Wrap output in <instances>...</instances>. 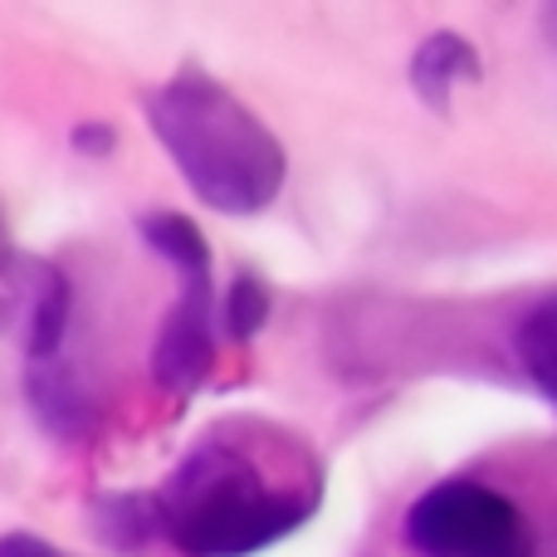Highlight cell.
<instances>
[{
  "label": "cell",
  "instance_id": "6da1fadb",
  "mask_svg": "<svg viewBox=\"0 0 557 557\" xmlns=\"http://www.w3.org/2000/svg\"><path fill=\"white\" fill-rule=\"evenodd\" d=\"M152 499L162 539L186 557H250L313 519L323 470L294 435L231 421L206 431Z\"/></svg>",
  "mask_w": 557,
  "mask_h": 557
},
{
  "label": "cell",
  "instance_id": "8fae6325",
  "mask_svg": "<svg viewBox=\"0 0 557 557\" xmlns=\"http://www.w3.org/2000/svg\"><path fill=\"white\" fill-rule=\"evenodd\" d=\"M264 318H270V284H264L260 274H235L231 288H225V298H221L225 337L250 343V337L264 327Z\"/></svg>",
  "mask_w": 557,
  "mask_h": 557
},
{
  "label": "cell",
  "instance_id": "30bf717a",
  "mask_svg": "<svg viewBox=\"0 0 557 557\" xmlns=\"http://www.w3.org/2000/svg\"><path fill=\"white\" fill-rule=\"evenodd\" d=\"M143 240L172 264L176 274H211V245H206L201 225L182 211H147L143 215Z\"/></svg>",
  "mask_w": 557,
  "mask_h": 557
},
{
  "label": "cell",
  "instance_id": "5b68a950",
  "mask_svg": "<svg viewBox=\"0 0 557 557\" xmlns=\"http://www.w3.org/2000/svg\"><path fill=\"white\" fill-rule=\"evenodd\" d=\"M411 88L416 98H421L431 113H445L455 98V88L460 84H480L484 78V59L480 49L470 45L465 35H450V29H441V35L421 39V49L411 54Z\"/></svg>",
  "mask_w": 557,
  "mask_h": 557
},
{
  "label": "cell",
  "instance_id": "ba28073f",
  "mask_svg": "<svg viewBox=\"0 0 557 557\" xmlns=\"http://www.w3.org/2000/svg\"><path fill=\"white\" fill-rule=\"evenodd\" d=\"M513 347H519V367L533 382V392L557 411V294H548L543 304L529 308Z\"/></svg>",
  "mask_w": 557,
  "mask_h": 557
},
{
  "label": "cell",
  "instance_id": "9c48e42d",
  "mask_svg": "<svg viewBox=\"0 0 557 557\" xmlns=\"http://www.w3.org/2000/svg\"><path fill=\"white\" fill-rule=\"evenodd\" d=\"M94 529L103 543L123 553H143L147 543L162 533V519H157V499L152 494H103L94 504Z\"/></svg>",
  "mask_w": 557,
  "mask_h": 557
},
{
  "label": "cell",
  "instance_id": "8992f818",
  "mask_svg": "<svg viewBox=\"0 0 557 557\" xmlns=\"http://www.w3.org/2000/svg\"><path fill=\"white\" fill-rule=\"evenodd\" d=\"M25 352L29 362H54L69 333L74 288L54 264H25Z\"/></svg>",
  "mask_w": 557,
  "mask_h": 557
},
{
  "label": "cell",
  "instance_id": "52a82bcc",
  "mask_svg": "<svg viewBox=\"0 0 557 557\" xmlns=\"http://www.w3.org/2000/svg\"><path fill=\"white\" fill-rule=\"evenodd\" d=\"M25 396H29V411L39 416V425L49 435H59V441H78L94 425V406H88L84 386L59 362H29Z\"/></svg>",
  "mask_w": 557,
  "mask_h": 557
},
{
  "label": "cell",
  "instance_id": "4fadbf2b",
  "mask_svg": "<svg viewBox=\"0 0 557 557\" xmlns=\"http://www.w3.org/2000/svg\"><path fill=\"white\" fill-rule=\"evenodd\" d=\"M0 557H64L54 543L35 539V533H5L0 539Z\"/></svg>",
  "mask_w": 557,
  "mask_h": 557
},
{
  "label": "cell",
  "instance_id": "3957f363",
  "mask_svg": "<svg viewBox=\"0 0 557 557\" xmlns=\"http://www.w3.org/2000/svg\"><path fill=\"white\" fill-rule=\"evenodd\" d=\"M401 533L416 557H539V529L519 499L470 474L416 494Z\"/></svg>",
  "mask_w": 557,
  "mask_h": 557
},
{
  "label": "cell",
  "instance_id": "277c9868",
  "mask_svg": "<svg viewBox=\"0 0 557 557\" xmlns=\"http://www.w3.org/2000/svg\"><path fill=\"white\" fill-rule=\"evenodd\" d=\"M215 367V288L211 274H186L152 343V382L166 396H196Z\"/></svg>",
  "mask_w": 557,
  "mask_h": 557
},
{
  "label": "cell",
  "instance_id": "7c38bea8",
  "mask_svg": "<svg viewBox=\"0 0 557 557\" xmlns=\"http://www.w3.org/2000/svg\"><path fill=\"white\" fill-rule=\"evenodd\" d=\"M74 147H78V152H88V157L113 152V147H117V127H108V123H78L74 127Z\"/></svg>",
  "mask_w": 557,
  "mask_h": 557
},
{
  "label": "cell",
  "instance_id": "5bb4252c",
  "mask_svg": "<svg viewBox=\"0 0 557 557\" xmlns=\"http://www.w3.org/2000/svg\"><path fill=\"white\" fill-rule=\"evenodd\" d=\"M548 35H553V45H557V5L548 10Z\"/></svg>",
  "mask_w": 557,
  "mask_h": 557
},
{
  "label": "cell",
  "instance_id": "7a4b0ae2",
  "mask_svg": "<svg viewBox=\"0 0 557 557\" xmlns=\"http://www.w3.org/2000/svg\"><path fill=\"white\" fill-rule=\"evenodd\" d=\"M147 123L186 176L196 201L221 215H260L284 191V147L250 103L221 78L186 64L147 94Z\"/></svg>",
  "mask_w": 557,
  "mask_h": 557
}]
</instances>
